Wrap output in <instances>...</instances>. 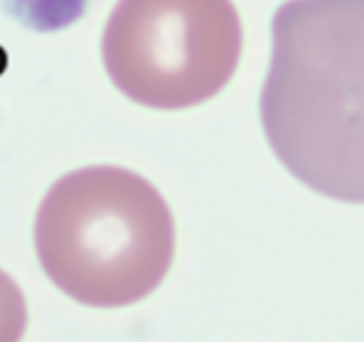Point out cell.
<instances>
[{
	"label": "cell",
	"mask_w": 364,
	"mask_h": 342,
	"mask_svg": "<svg viewBox=\"0 0 364 342\" xmlns=\"http://www.w3.org/2000/svg\"><path fill=\"white\" fill-rule=\"evenodd\" d=\"M260 121L298 182L364 206V0H287L274 12Z\"/></svg>",
	"instance_id": "cell-1"
},
{
	"label": "cell",
	"mask_w": 364,
	"mask_h": 342,
	"mask_svg": "<svg viewBox=\"0 0 364 342\" xmlns=\"http://www.w3.org/2000/svg\"><path fill=\"white\" fill-rule=\"evenodd\" d=\"M33 243L43 272L71 300L126 307L164 283L176 258V220L142 175L88 165L48 189Z\"/></svg>",
	"instance_id": "cell-2"
},
{
	"label": "cell",
	"mask_w": 364,
	"mask_h": 342,
	"mask_svg": "<svg viewBox=\"0 0 364 342\" xmlns=\"http://www.w3.org/2000/svg\"><path fill=\"white\" fill-rule=\"evenodd\" d=\"M242 45L232 0H119L102 33V62L135 104L180 111L220 94Z\"/></svg>",
	"instance_id": "cell-3"
},
{
	"label": "cell",
	"mask_w": 364,
	"mask_h": 342,
	"mask_svg": "<svg viewBox=\"0 0 364 342\" xmlns=\"http://www.w3.org/2000/svg\"><path fill=\"white\" fill-rule=\"evenodd\" d=\"M26 297L10 274L0 269V342H19L26 333Z\"/></svg>",
	"instance_id": "cell-4"
}]
</instances>
